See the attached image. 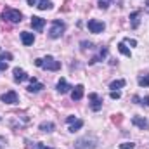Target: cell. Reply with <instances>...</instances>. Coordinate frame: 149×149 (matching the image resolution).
I'll use <instances>...</instances> for the list:
<instances>
[{"label": "cell", "instance_id": "obj_37", "mask_svg": "<svg viewBox=\"0 0 149 149\" xmlns=\"http://www.w3.org/2000/svg\"><path fill=\"white\" fill-rule=\"evenodd\" d=\"M0 142H2V139H0Z\"/></svg>", "mask_w": 149, "mask_h": 149}, {"label": "cell", "instance_id": "obj_10", "mask_svg": "<svg viewBox=\"0 0 149 149\" xmlns=\"http://www.w3.org/2000/svg\"><path fill=\"white\" fill-rule=\"evenodd\" d=\"M132 123H134L135 127H139L141 130H148L149 128V121L146 118H141V116H134V118H132Z\"/></svg>", "mask_w": 149, "mask_h": 149}, {"label": "cell", "instance_id": "obj_27", "mask_svg": "<svg viewBox=\"0 0 149 149\" xmlns=\"http://www.w3.org/2000/svg\"><path fill=\"white\" fill-rule=\"evenodd\" d=\"M33 149H54V148H49V146H45L42 142H37V144H33Z\"/></svg>", "mask_w": 149, "mask_h": 149}, {"label": "cell", "instance_id": "obj_3", "mask_svg": "<svg viewBox=\"0 0 149 149\" xmlns=\"http://www.w3.org/2000/svg\"><path fill=\"white\" fill-rule=\"evenodd\" d=\"M97 148V139L95 137H80L74 142V149H95Z\"/></svg>", "mask_w": 149, "mask_h": 149}, {"label": "cell", "instance_id": "obj_14", "mask_svg": "<svg viewBox=\"0 0 149 149\" xmlns=\"http://www.w3.org/2000/svg\"><path fill=\"white\" fill-rule=\"evenodd\" d=\"M12 73H14V80H16L17 83H21V81H24V80H28V78H30V76L24 73L21 68H14V71H12Z\"/></svg>", "mask_w": 149, "mask_h": 149}, {"label": "cell", "instance_id": "obj_28", "mask_svg": "<svg viewBox=\"0 0 149 149\" xmlns=\"http://www.w3.org/2000/svg\"><path fill=\"white\" fill-rule=\"evenodd\" d=\"M134 146H135L134 142H123V144H120V148L121 149H132Z\"/></svg>", "mask_w": 149, "mask_h": 149}, {"label": "cell", "instance_id": "obj_11", "mask_svg": "<svg viewBox=\"0 0 149 149\" xmlns=\"http://www.w3.org/2000/svg\"><path fill=\"white\" fill-rule=\"evenodd\" d=\"M43 26H45V19H42V17H38V16H33V17H31V28H33L35 31H42Z\"/></svg>", "mask_w": 149, "mask_h": 149}, {"label": "cell", "instance_id": "obj_15", "mask_svg": "<svg viewBox=\"0 0 149 149\" xmlns=\"http://www.w3.org/2000/svg\"><path fill=\"white\" fill-rule=\"evenodd\" d=\"M83 92H85V87L83 85H76L73 88V92H71V99L73 101H80L83 97Z\"/></svg>", "mask_w": 149, "mask_h": 149}, {"label": "cell", "instance_id": "obj_5", "mask_svg": "<svg viewBox=\"0 0 149 149\" xmlns=\"http://www.w3.org/2000/svg\"><path fill=\"white\" fill-rule=\"evenodd\" d=\"M88 101H90V108H92V111H99V109L102 108V97H101L99 94H95V92L88 94Z\"/></svg>", "mask_w": 149, "mask_h": 149}, {"label": "cell", "instance_id": "obj_1", "mask_svg": "<svg viewBox=\"0 0 149 149\" xmlns=\"http://www.w3.org/2000/svg\"><path fill=\"white\" fill-rule=\"evenodd\" d=\"M35 66L43 68V70H49V71H57V70H61V63L56 61L52 56H47V57H43V59H35Z\"/></svg>", "mask_w": 149, "mask_h": 149}, {"label": "cell", "instance_id": "obj_19", "mask_svg": "<svg viewBox=\"0 0 149 149\" xmlns=\"http://www.w3.org/2000/svg\"><path fill=\"white\" fill-rule=\"evenodd\" d=\"M81 127H83V121H81V120H74L73 123H71V125H70V132H76V130H80V128H81Z\"/></svg>", "mask_w": 149, "mask_h": 149}, {"label": "cell", "instance_id": "obj_18", "mask_svg": "<svg viewBox=\"0 0 149 149\" xmlns=\"http://www.w3.org/2000/svg\"><path fill=\"white\" fill-rule=\"evenodd\" d=\"M54 128H56V125L52 123V121H43V123H40V130L42 132H54Z\"/></svg>", "mask_w": 149, "mask_h": 149}, {"label": "cell", "instance_id": "obj_16", "mask_svg": "<svg viewBox=\"0 0 149 149\" xmlns=\"http://www.w3.org/2000/svg\"><path fill=\"white\" fill-rule=\"evenodd\" d=\"M30 80H31V83H30V87H28V92H40L42 88H45L43 83H40L37 78H30Z\"/></svg>", "mask_w": 149, "mask_h": 149}, {"label": "cell", "instance_id": "obj_29", "mask_svg": "<svg viewBox=\"0 0 149 149\" xmlns=\"http://www.w3.org/2000/svg\"><path fill=\"white\" fill-rule=\"evenodd\" d=\"M139 104L148 106V108H149V95H148V97H144V99H141V101H139Z\"/></svg>", "mask_w": 149, "mask_h": 149}, {"label": "cell", "instance_id": "obj_31", "mask_svg": "<svg viewBox=\"0 0 149 149\" xmlns=\"http://www.w3.org/2000/svg\"><path fill=\"white\" fill-rule=\"evenodd\" d=\"M99 7H101L102 10H106V9L109 7V3H106V2H102V0H99Z\"/></svg>", "mask_w": 149, "mask_h": 149}, {"label": "cell", "instance_id": "obj_38", "mask_svg": "<svg viewBox=\"0 0 149 149\" xmlns=\"http://www.w3.org/2000/svg\"><path fill=\"white\" fill-rule=\"evenodd\" d=\"M26 149H28V148H26Z\"/></svg>", "mask_w": 149, "mask_h": 149}, {"label": "cell", "instance_id": "obj_33", "mask_svg": "<svg viewBox=\"0 0 149 149\" xmlns=\"http://www.w3.org/2000/svg\"><path fill=\"white\" fill-rule=\"evenodd\" d=\"M61 10H64V12H66V10H70V0H68V2H66V3H64V7H63V9H61Z\"/></svg>", "mask_w": 149, "mask_h": 149}, {"label": "cell", "instance_id": "obj_30", "mask_svg": "<svg viewBox=\"0 0 149 149\" xmlns=\"http://www.w3.org/2000/svg\"><path fill=\"white\" fill-rule=\"evenodd\" d=\"M120 97H121V94L118 90H113L111 92V99H120Z\"/></svg>", "mask_w": 149, "mask_h": 149}, {"label": "cell", "instance_id": "obj_25", "mask_svg": "<svg viewBox=\"0 0 149 149\" xmlns=\"http://www.w3.org/2000/svg\"><path fill=\"white\" fill-rule=\"evenodd\" d=\"M80 45H81V49H83V50H87V49H88V50H90V49H94V43H92V42H87V40H83Z\"/></svg>", "mask_w": 149, "mask_h": 149}, {"label": "cell", "instance_id": "obj_32", "mask_svg": "<svg viewBox=\"0 0 149 149\" xmlns=\"http://www.w3.org/2000/svg\"><path fill=\"white\" fill-rule=\"evenodd\" d=\"M7 70V63L5 61H0V71H5Z\"/></svg>", "mask_w": 149, "mask_h": 149}, {"label": "cell", "instance_id": "obj_6", "mask_svg": "<svg viewBox=\"0 0 149 149\" xmlns=\"http://www.w3.org/2000/svg\"><path fill=\"white\" fill-rule=\"evenodd\" d=\"M28 5H35L40 10H47V9H52V0H26Z\"/></svg>", "mask_w": 149, "mask_h": 149}, {"label": "cell", "instance_id": "obj_23", "mask_svg": "<svg viewBox=\"0 0 149 149\" xmlns=\"http://www.w3.org/2000/svg\"><path fill=\"white\" fill-rule=\"evenodd\" d=\"M111 121L114 123V125H121V121H123V114H121V113L113 114V116H111Z\"/></svg>", "mask_w": 149, "mask_h": 149}, {"label": "cell", "instance_id": "obj_4", "mask_svg": "<svg viewBox=\"0 0 149 149\" xmlns=\"http://www.w3.org/2000/svg\"><path fill=\"white\" fill-rule=\"evenodd\" d=\"M64 31H66V24H64L61 19H56V21L52 23L50 30H49V37L50 38H59Z\"/></svg>", "mask_w": 149, "mask_h": 149}, {"label": "cell", "instance_id": "obj_17", "mask_svg": "<svg viewBox=\"0 0 149 149\" xmlns=\"http://www.w3.org/2000/svg\"><path fill=\"white\" fill-rule=\"evenodd\" d=\"M21 40H23L24 45H33V42H35V35L30 33V31H23V33H21Z\"/></svg>", "mask_w": 149, "mask_h": 149}, {"label": "cell", "instance_id": "obj_13", "mask_svg": "<svg viewBox=\"0 0 149 149\" xmlns=\"http://www.w3.org/2000/svg\"><path fill=\"white\" fill-rule=\"evenodd\" d=\"M70 88H73V87H71L64 78H61V80L57 81V92H59V94H66V92H70Z\"/></svg>", "mask_w": 149, "mask_h": 149}, {"label": "cell", "instance_id": "obj_2", "mask_svg": "<svg viewBox=\"0 0 149 149\" xmlns=\"http://www.w3.org/2000/svg\"><path fill=\"white\" fill-rule=\"evenodd\" d=\"M2 19L3 21H9V23H21L23 21V14L16 9H10V7H5L2 10Z\"/></svg>", "mask_w": 149, "mask_h": 149}, {"label": "cell", "instance_id": "obj_21", "mask_svg": "<svg viewBox=\"0 0 149 149\" xmlns=\"http://www.w3.org/2000/svg\"><path fill=\"white\" fill-rule=\"evenodd\" d=\"M121 87H125V80H114L111 85H109V88H113V90H116V88H121Z\"/></svg>", "mask_w": 149, "mask_h": 149}, {"label": "cell", "instance_id": "obj_22", "mask_svg": "<svg viewBox=\"0 0 149 149\" xmlns=\"http://www.w3.org/2000/svg\"><path fill=\"white\" fill-rule=\"evenodd\" d=\"M118 50H120V52H121L123 56H127V57H130V50L127 49V45H125L123 42H121V43H118Z\"/></svg>", "mask_w": 149, "mask_h": 149}, {"label": "cell", "instance_id": "obj_8", "mask_svg": "<svg viewBox=\"0 0 149 149\" xmlns=\"http://www.w3.org/2000/svg\"><path fill=\"white\" fill-rule=\"evenodd\" d=\"M0 101H2V102H5V104H17V94H16L14 90H9V92L2 94Z\"/></svg>", "mask_w": 149, "mask_h": 149}, {"label": "cell", "instance_id": "obj_9", "mask_svg": "<svg viewBox=\"0 0 149 149\" xmlns=\"http://www.w3.org/2000/svg\"><path fill=\"white\" fill-rule=\"evenodd\" d=\"M108 47H101V50H99V54L97 56H94L90 61H88V64H95V63H99V61H102V59H106L108 57Z\"/></svg>", "mask_w": 149, "mask_h": 149}, {"label": "cell", "instance_id": "obj_12", "mask_svg": "<svg viewBox=\"0 0 149 149\" xmlns=\"http://www.w3.org/2000/svg\"><path fill=\"white\" fill-rule=\"evenodd\" d=\"M141 10H135V12H132L130 14V26L134 28V30H137L139 28V24H141Z\"/></svg>", "mask_w": 149, "mask_h": 149}, {"label": "cell", "instance_id": "obj_7", "mask_svg": "<svg viewBox=\"0 0 149 149\" xmlns=\"http://www.w3.org/2000/svg\"><path fill=\"white\" fill-rule=\"evenodd\" d=\"M87 26H88V30H90L92 33H102L104 28H106V24L101 23V21H97V19H90V21L87 23Z\"/></svg>", "mask_w": 149, "mask_h": 149}, {"label": "cell", "instance_id": "obj_26", "mask_svg": "<svg viewBox=\"0 0 149 149\" xmlns=\"http://www.w3.org/2000/svg\"><path fill=\"white\" fill-rule=\"evenodd\" d=\"M123 43H125V45H132V47H135V45H137V40H132V38H125V40H123Z\"/></svg>", "mask_w": 149, "mask_h": 149}, {"label": "cell", "instance_id": "obj_36", "mask_svg": "<svg viewBox=\"0 0 149 149\" xmlns=\"http://www.w3.org/2000/svg\"><path fill=\"white\" fill-rule=\"evenodd\" d=\"M146 10H148V12H149V0H148V2H146Z\"/></svg>", "mask_w": 149, "mask_h": 149}, {"label": "cell", "instance_id": "obj_24", "mask_svg": "<svg viewBox=\"0 0 149 149\" xmlns=\"http://www.w3.org/2000/svg\"><path fill=\"white\" fill-rule=\"evenodd\" d=\"M0 61H12V54L10 52H0Z\"/></svg>", "mask_w": 149, "mask_h": 149}, {"label": "cell", "instance_id": "obj_35", "mask_svg": "<svg viewBox=\"0 0 149 149\" xmlns=\"http://www.w3.org/2000/svg\"><path fill=\"white\" fill-rule=\"evenodd\" d=\"M102 2H106V3H111V2H118V3H121V0H102Z\"/></svg>", "mask_w": 149, "mask_h": 149}, {"label": "cell", "instance_id": "obj_34", "mask_svg": "<svg viewBox=\"0 0 149 149\" xmlns=\"http://www.w3.org/2000/svg\"><path fill=\"white\" fill-rule=\"evenodd\" d=\"M66 121H68V123L71 125V123H73V121H74V116H68V118H66Z\"/></svg>", "mask_w": 149, "mask_h": 149}, {"label": "cell", "instance_id": "obj_20", "mask_svg": "<svg viewBox=\"0 0 149 149\" xmlns=\"http://www.w3.org/2000/svg\"><path fill=\"white\" fill-rule=\"evenodd\" d=\"M137 83H139L141 87H149V74H144V76H139Z\"/></svg>", "mask_w": 149, "mask_h": 149}]
</instances>
